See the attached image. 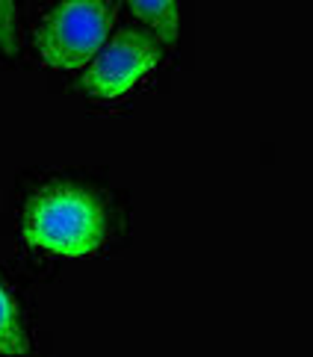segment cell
<instances>
[{
	"label": "cell",
	"mask_w": 313,
	"mask_h": 357,
	"mask_svg": "<svg viewBox=\"0 0 313 357\" xmlns=\"http://www.w3.org/2000/svg\"><path fill=\"white\" fill-rule=\"evenodd\" d=\"M116 21L112 0H59L36 36L45 66L71 71L83 68L104 47Z\"/></svg>",
	"instance_id": "cell-2"
},
{
	"label": "cell",
	"mask_w": 313,
	"mask_h": 357,
	"mask_svg": "<svg viewBox=\"0 0 313 357\" xmlns=\"http://www.w3.org/2000/svg\"><path fill=\"white\" fill-rule=\"evenodd\" d=\"M0 50L6 56L18 54V12L15 0H0Z\"/></svg>",
	"instance_id": "cell-6"
},
{
	"label": "cell",
	"mask_w": 313,
	"mask_h": 357,
	"mask_svg": "<svg viewBox=\"0 0 313 357\" xmlns=\"http://www.w3.org/2000/svg\"><path fill=\"white\" fill-rule=\"evenodd\" d=\"M21 234L36 248L62 257H86L107 239V207L83 186H45L24 207Z\"/></svg>",
	"instance_id": "cell-1"
},
{
	"label": "cell",
	"mask_w": 313,
	"mask_h": 357,
	"mask_svg": "<svg viewBox=\"0 0 313 357\" xmlns=\"http://www.w3.org/2000/svg\"><path fill=\"white\" fill-rule=\"evenodd\" d=\"M0 351L3 354H27L30 351L27 334H24V325H21L18 304L12 301V296L3 289V284H0Z\"/></svg>",
	"instance_id": "cell-5"
},
{
	"label": "cell",
	"mask_w": 313,
	"mask_h": 357,
	"mask_svg": "<svg viewBox=\"0 0 313 357\" xmlns=\"http://www.w3.org/2000/svg\"><path fill=\"white\" fill-rule=\"evenodd\" d=\"M160 39L142 30H121L83 74V89L98 100L128 95L160 62Z\"/></svg>",
	"instance_id": "cell-3"
},
{
	"label": "cell",
	"mask_w": 313,
	"mask_h": 357,
	"mask_svg": "<svg viewBox=\"0 0 313 357\" xmlns=\"http://www.w3.org/2000/svg\"><path fill=\"white\" fill-rule=\"evenodd\" d=\"M128 3L154 30L160 42L174 45L178 39V0H128Z\"/></svg>",
	"instance_id": "cell-4"
}]
</instances>
